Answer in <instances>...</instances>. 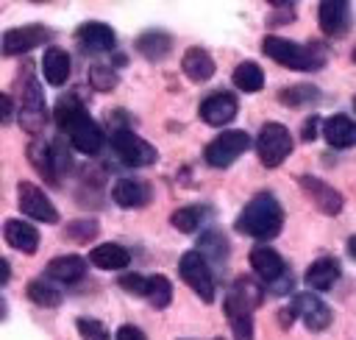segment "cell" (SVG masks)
Wrapping results in <instances>:
<instances>
[{"label":"cell","mask_w":356,"mask_h":340,"mask_svg":"<svg viewBox=\"0 0 356 340\" xmlns=\"http://www.w3.org/2000/svg\"><path fill=\"white\" fill-rule=\"evenodd\" d=\"M289 309L295 312V318H300L306 323V329L312 332H323L331 326V309L323 298H317L314 293H298L292 295Z\"/></svg>","instance_id":"7c38bea8"},{"label":"cell","mask_w":356,"mask_h":340,"mask_svg":"<svg viewBox=\"0 0 356 340\" xmlns=\"http://www.w3.org/2000/svg\"><path fill=\"white\" fill-rule=\"evenodd\" d=\"M236 98L228 95V92H214L209 98H203L197 114L206 125H228L234 117H236Z\"/></svg>","instance_id":"2e32d148"},{"label":"cell","mask_w":356,"mask_h":340,"mask_svg":"<svg viewBox=\"0 0 356 340\" xmlns=\"http://www.w3.org/2000/svg\"><path fill=\"white\" fill-rule=\"evenodd\" d=\"M261 301H264V290H261L253 279L239 276V279L231 284V290H228L222 307H225V315L234 318V315H253V309H256Z\"/></svg>","instance_id":"8fae6325"},{"label":"cell","mask_w":356,"mask_h":340,"mask_svg":"<svg viewBox=\"0 0 356 340\" xmlns=\"http://www.w3.org/2000/svg\"><path fill=\"white\" fill-rule=\"evenodd\" d=\"M236 340H253V315H234L228 318Z\"/></svg>","instance_id":"74e56055"},{"label":"cell","mask_w":356,"mask_h":340,"mask_svg":"<svg viewBox=\"0 0 356 340\" xmlns=\"http://www.w3.org/2000/svg\"><path fill=\"white\" fill-rule=\"evenodd\" d=\"M97 220H72L67 226V237L75 240V242H89L95 234H97Z\"/></svg>","instance_id":"d590c367"},{"label":"cell","mask_w":356,"mask_h":340,"mask_svg":"<svg viewBox=\"0 0 356 340\" xmlns=\"http://www.w3.org/2000/svg\"><path fill=\"white\" fill-rule=\"evenodd\" d=\"M89 262L95 268H100V270H122V268H128L131 254L122 245H117V242H103V245H95L92 248Z\"/></svg>","instance_id":"d4e9b609"},{"label":"cell","mask_w":356,"mask_h":340,"mask_svg":"<svg viewBox=\"0 0 356 340\" xmlns=\"http://www.w3.org/2000/svg\"><path fill=\"white\" fill-rule=\"evenodd\" d=\"M248 148H250V137H248L245 131L231 128V131L217 134V137L206 145L203 156H206V162H209L211 167H228V164H234Z\"/></svg>","instance_id":"9c48e42d"},{"label":"cell","mask_w":356,"mask_h":340,"mask_svg":"<svg viewBox=\"0 0 356 340\" xmlns=\"http://www.w3.org/2000/svg\"><path fill=\"white\" fill-rule=\"evenodd\" d=\"M111 148L120 156V162L128 164V167H147V164H153L159 159L156 148L147 139L136 137L128 125L111 128Z\"/></svg>","instance_id":"8992f818"},{"label":"cell","mask_w":356,"mask_h":340,"mask_svg":"<svg viewBox=\"0 0 356 340\" xmlns=\"http://www.w3.org/2000/svg\"><path fill=\"white\" fill-rule=\"evenodd\" d=\"M298 184L303 187V192L312 198V203L323 212V215H339L342 212V195L331 187V184H325L323 178H314V176H300L298 178Z\"/></svg>","instance_id":"9a60e30c"},{"label":"cell","mask_w":356,"mask_h":340,"mask_svg":"<svg viewBox=\"0 0 356 340\" xmlns=\"http://www.w3.org/2000/svg\"><path fill=\"white\" fill-rule=\"evenodd\" d=\"M323 137L331 148H353L356 145V123L348 114H334L323 120Z\"/></svg>","instance_id":"ffe728a7"},{"label":"cell","mask_w":356,"mask_h":340,"mask_svg":"<svg viewBox=\"0 0 356 340\" xmlns=\"http://www.w3.org/2000/svg\"><path fill=\"white\" fill-rule=\"evenodd\" d=\"M3 234H6V242L22 254H36V248H39V231H36V226H31L25 220H17V217L6 220Z\"/></svg>","instance_id":"d6986e66"},{"label":"cell","mask_w":356,"mask_h":340,"mask_svg":"<svg viewBox=\"0 0 356 340\" xmlns=\"http://www.w3.org/2000/svg\"><path fill=\"white\" fill-rule=\"evenodd\" d=\"M339 279V262L334 256H323V259H314L303 276V281L312 287V290H331L334 281Z\"/></svg>","instance_id":"cb8c5ba5"},{"label":"cell","mask_w":356,"mask_h":340,"mask_svg":"<svg viewBox=\"0 0 356 340\" xmlns=\"http://www.w3.org/2000/svg\"><path fill=\"white\" fill-rule=\"evenodd\" d=\"M250 265H253L256 276H259L275 295H284V293L292 290L295 279H292V273L286 270L281 254L273 251L270 245H259V248H253V251H250Z\"/></svg>","instance_id":"5b68a950"},{"label":"cell","mask_w":356,"mask_h":340,"mask_svg":"<svg viewBox=\"0 0 356 340\" xmlns=\"http://www.w3.org/2000/svg\"><path fill=\"white\" fill-rule=\"evenodd\" d=\"M47 279H56V281H64V284H72L78 279H83L86 273V259L78 256V254H64V256H56L47 262L44 268Z\"/></svg>","instance_id":"7402d4cb"},{"label":"cell","mask_w":356,"mask_h":340,"mask_svg":"<svg viewBox=\"0 0 356 340\" xmlns=\"http://www.w3.org/2000/svg\"><path fill=\"white\" fill-rule=\"evenodd\" d=\"M75 326H78V334H81L83 340H111L108 329H106L100 320H95V318H78Z\"/></svg>","instance_id":"e575fe53"},{"label":"cell","mask_w":356,"mask_h":340,"mask_svg":"<svg viewBox=\"0 0 356 340\" xmlns=\"http://www.w3.org/2000/svg\"><path fill=\"white\" fill-rule=\"evenodd\" d=\"M348 254H350V256L356 259V234H353V237L348 240Z\"/></svg>","instance_id":"7bdbcfd3"},{"label":"cell","mask_w":356,"mask_h":340,"mask_svg":"<svg viewBox=\"0 0 356 340\" xmlns=\"http://www.w3.org/2000/svg\"><path fill=\"white\" fill-rule=\"evenodd\" d=\"M117 72L111 70V67H106V64H92L89 67V84L97 89V92H111L114 86H117Z\"/></svg>","instance_id":"836d02e7"},{"label":"cell","mask_w":356,"mask_h":340,"mask_svg":"<svg viewBox=\"0 0 356 340\" xmlns=\"http://www.w3.org/2000/svg\"><path fill=\"white\" fill-rule=\"evenodd\" d=\"M170 223H172V229L184 231V234H192L203 223V206H181L170 215Z\"/></svg>","instance_id":"d6a6232c"},{"label":"cell","mask_w":356,"mask_h":340,"mask_svg":"<svg viewBox=\"0 0 356 340\" xmlns=\"http://www.w3.org/2000/svg\"><path fill=\"white\" fill-rule=\"evenodd\" d=\"M353 109H356V98H353Z\"/></svg>","instance_id":"ee69618b"},{"label":"cell","mask_w":356,"mask_h":340,"mask_svg":"<svg viewBox=\"0 0 356 340\" xmlns=\"http://www.w3.org/2000/svg\"><path fill=\"white\" fill-rule=\"evenodd\" d=\"M136 50L147 61H161L172 50V36L167 31H145L142 36H136Z\"/></svg>","instance_id":"484cf974"},{"label":"cell","mask_w":356,"mask_h":340,"mask_svg":"<svg viewBox=\"0 0 356 340\" xmlns=\"http://www.w3.org/2000/svg\"><path fill=\"white\" fill-rule=\"evenodd\" d=\"M353 61H356V50H353Z\"/></svg>","instance_id":"f6af8a7d"},{"label":"cell","mask_w":356,"mask_h":340,"mask_svg":"<svg viewBox=\"0 0 356 340\" xmlns=\"http://www.w3.org/2000/svg\"><path fill=\"white\" fill-rule=\"evenodd\" d=\"M217 340H222V337H217Z\"/></svg>","instance_id":"bcb514c9"},{"label":"cell","mask_w":356,"mask_h":340,"mask_svg":"<svg viewBox=\"0 0 356 340\" xmlns=\"http://www.w3.org/2000/svg\"><path fill=\"white\" fill-rule=\"evenodd\" d=\"M178 273L195 290L197 298H203L206 304L214 301V276H211V268L200 251H186L178 259Z\"/></svg>","instance_id":"ba28073f"},{"label":"cell","mask_w":356,"mask_h":340,"mask_svg":"<svg viewBox=\"0 0 356 340\" xmlns=\"http://www.w3.org/2000/svg\"><path fill=\"white\" fill-rule=\"evenodd\" d=\"M200 254L206 256V262H214V265H222L228 259V240L220 234V231H203L200 237Z\"/></svg>","instance_id":"f1b7e54d"},{"label":"cell","mask_w":356,"mask_h":340,"mask_svg":"<svg viewBox=\"0 0 356 340\" xmlns=\"http://www.w3.org/2000/svg\"><path fill=\"white\" fill-rule=\"evenodd\" d=\"M284 226V209L273 192H256L236 217V231L253 240H273Z\"/></svg>","instance_id":"7a4b0ae2"},{"label":"cell","mask_w":356,"mask_h":340,"mask_svg":"<svg viewBox=\"0 0 356 340\" xmlns=\"http://www.w3.org/2000/svg\"><path fill=\"white\" fill-rule=\"evenodd\" d=\"M256 153L264 167H278L292 153V134L284 123H264L256 139Z\"/></svg>","instance_id":"52a82bcc"},{"label":"cell","mask_w":356,"mask_h":340,"mask_svg":"<svg viewBox=\"0 0 356 340\" xmlns=\"http://www.w3.org/2000/svg\"><path fill=\"white\" fill-rule=\"evenodd\" d=\"M11 279V265H8V259H0V284H6Z\"/></svg>","instance_id":"b9f144b4"},{"label":"cell","mask_w":356,"mask_h":340,"mask_svg":"<svg viewBox=\"0 0 356 340\" xmlns=\"http://www.w3.org/2000/svg\"><path fill=\"white\" fill-rule=\"evenodd\" d=\"M50 39V31L39 22H31V25H19V28H11L3 33V53L6 56H22L28 50H33L36 45H44Z\"/></svg>","instance_id":"4fadbf2b"},{"label":"cell","mask_w":356,"mask_h":340,"mask_svg":"<svg viewBox=\"0 0 356 340\" xmlns=\"http://www.w3.org/2000/svg\"><path fill=\"white\" fill-rule=\"evenodd\" d=\"M25 293H28V298H31L36 307H50V309H53V307L61 304V293H58L50 281H42V279H33Z\"/></svg>","instance_id":"1f68e13d"},{"label":"cell","mask_w":356,"mask_h":340,"mask_svg":"<svg viewBox=\"0 0 356 340\" xmlns=\"http://www.w3.org/2000/svg\"><path fill=\"white\" fill-rule=\"evenodd\" d=\"M111 198L117 206L122 209H139V206H147L150 198H153V190L147 181L142 178H120L111 190Z\"/></svg>","instance_id":"ac0fdd59"},{"label":"cell","mask_w":356,"mask_h":340,"mask_svg":"<svg viewBox=\"0 0 356 340\" xmlns=\"http://www.w3.org/2000/svg\"><path fill=\"white\" fill-rule=\"evenodd\" d=\"M120 287L131 295H147V279L139 273H122L120 276Z\"/></svg>","instance_id":"8d00e7d4"},{"label":"cell","mask_w":356,"mask_h":340,"mask_svg":"<svg viewBox=\"0 0 356 340\" xmlns=\"http://www.w3.org/2000/svg\"><path fill=\"white\" fill-rule=\"evenodd\" d=\"M53 120L70 137L75 150L95 156L103 148V128L89 117V111L78 95H61L53 106Z\"/></svg>","instance_id":"6da1fadb"},{"label":"cell","mask_w":356,"mask_h":340,"mask_svg":"<svg viewBox=\"0 0 356 340\" xmlns=\"http://www.w3.org/2000/svg\"><path fill=\"white\" fill-rule=\"evenodd\" d=\"M11 111H14V100H11V95H0V120L8 123V120H11Z\"/></svg>","instance_id":"60d3db41"},{"label":"cell","mask_w":356,"mask_h":340,"mask_svg":"<svg viewBox=\"0 0 356 340\" xmlns=\"http://www.w3.org/2000/svg\"><path fill=\"white\" fill-rule=\"evenodd\" d=\"M70 70H72V61H70L67 50H61V47H47L44 50V56H42V75H44V81L50 86L67 84Z\"/></svg>","instance_id":"44dd1931"},{"label":"cell","mask_w":356,"mask_h":340,"mask_svg":"<svg viewBox=\"0 0 356 340\" xmlns=\"http://www.w3.org/2000/svg\"><path fill=\"white\" fill-rule=\"evenodd\" d=\"M145 298H147L150 307H156V309L170 307V301H172V284H170V279L161 276V273L147 276V295H145Z\"/></svg>","instance_id":"4dcf8cb0"},{"label":"cell","mask_w":356,"mask_h":340,"mask_svg":"<svg viewBox=\"0 0 356 340\" xmlns=\"http://www.w3.org/2000/svg\"><path fill=\"white\" fill-rule=\"evenodd\" d=\"M181 70H184V75L189 81L203 84V81H209L214 75V59L203 47H189L184 53V59H181Z\"/></svg>","instance_id":"603a6c76"},{"label":"cell","mask_w":356,"mask_h":340,"mask_svg":"<svg viewBox=\"0 0 356 340\" xmlns=\"http://www.w3.org/2000/svg\"><path fill=\"white\" fill-rule=\"evenodd\" d=\"M261 50L264 56H270L273 61H278L281 67H289V70H320L325 64V50L323 45H295L289 39H281V36H264L261 42Z\"/></svg>","instance_id":"3957f363"},{"label":"cell","mask_w":356,"mask_h":340,"mask_svg":"<svg viewBox=\"0 0 356 340\" xmlns=\"http://www.w3.org/2000/svg\"><path fill=\"white\" fill-rule=\"evenodd\" d=\"M114 340H147V337H145V332H142V329H136L134 323H122V326L117 329Z\"/></svg>","instance_id":"f35d334b"},{"label":"cell","mask_w":356,"mask_h":340,"mask_svg":"<svg viewBox=\"0 0 356 340\" xmlns=\"http://www.w3.org/2000/svg\"><path fill=\"white\" fill-rule=\"evenodd\" d=\"M317 128H320V117H317V114L306 117V123H303V128H300V139H303V142H312V139L317 137Z\"/></svg>","instance_id":"ab89813d"},{"label":"cell","mask_w":356,"mask_h":340,"mask_svg":"<svg viewBox=\"0 0 356 340\" xmlns=\"http://www.w3.org/2000/svg\"><path fill=\"white\" fill-rule=\"evenodd\" d=\"M320 98V89L312 86V84H298V86H286L278 92V100L289 109H298V106H306V103H314Z\"/></svg>","instance_id":"f546056e"},{"label":"cell","mask_w":356,"mask_h":340,"mask_svg":"<svg viewBox=\"0 0 356 340\" xmlns=\"http://www.w3.org/2000/svg\"><path fill=\"white\" fill-rule=\"evenodd\" d=\"M17 89H19V125H22L28 134L36 137V134H42V128L47 125V106H44L42 86H39V81L33 78L31 64H25V70L19 72Z\"/></svg>","instance_id":"277c9868"},{"label":"cell","mask_w":356,"mask_h":340,"mask_svg":"<svg viewBox=\"0 0 356 340\" xmlns=\"http://www.w3.org/2000/svg\"><path fill=\"white\" fill-rule=\"evenodd\" d=\"M75 39H78L81 47L89 50V53H108V50H114V45H117V33H114V28L106 25V22H83V25L75 31Z\"/></svg>","instance_id":"e0dca14e"},{"label":"cell","mask_w":356,"mask_h":340,"mask_svg":"<svg viewBox=\"0 0 356 340\" xmlns=\"http://www.w3.org/2000/svg\"><path fill=\"white\" fill-rule=\"evenodd\" d=\"M17 206L22 215L39 220V223H58V209L53 206V201L31 181H19L17 184Z\"/></svg>","instance_id":"30bf717a"},{"label":"cell","mask_w":356,"mask_h":340,"mask_svg":"<svg viewBox=\"0 0 356 340\" xmlns=\"http://www.w3.org/2000/svg\"><path fill=\"white\" fill-rule=\"evenodd\" d=\"M234 86L242 92H259L264 86V72L256 61H242L234 70Z\"/></svg>","instance_id":"83f0119b"},{"label":"cell","mask_w":356,"mask_h":340,"mask_svg":"<svg viewBox=\"0 0 356 340\" xmlns=\"http://www.w3.org/2000/svg\"><path fill=\"white\" fill-rule=\"evenodd\" d=\"M28 159H31V164L50 181V184H58V173H56V162H53V148L47 145V142H31V148H28Z\"/></svg>","instance_id":"4316f807"},{"label":"cell","mask_w":356,"mask_h":340,"mask_svg":"<svg viewBox=\"0 0 356 340\" xmlns=\"http://www.w3.org/2000/svg\"><path fill=\"white\" fill-rule=\"evenodd\" d=\"M317 20L325 36H345L350 31V3L345 0H323L317 6Z\"/></svg>","instance_id":"5bb4252c"}]
</instances>
